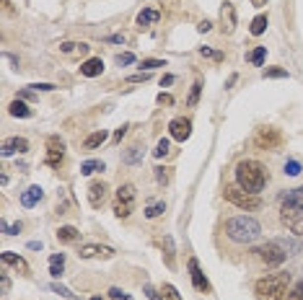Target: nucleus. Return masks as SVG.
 I'll return each mask as SVG.
<instances>
[{
    "label": "nucleus",
    "mask_w": 303,
    "mask_h": 300,
    "mask_svg": "<svg viewBox=\"0 0 303 300\" xmlns=\"http://www.w3.org/2000/svg\"><path fill=\"white\" fill-rule=\"evenodd\" d=\"M8 111L13 114V117H18V119H29V117H31V109L26 106L24 101H18V99H16V101L8 106Z\"/></svg>",
    "instance_id": "obj_23"
},
{
    "label": "nucleus",
    "mask_w": 303,
    "mask_h": 300,
    "mask_svg": "<svg viewBox=\"0 0 303 300\" xmlns=\"http://www.w3.org/2000/svg\"><path fill=\"white\" fill-rule=\"evenodd\" d=\"M226 200H228L231 204H236L239 210H259V207H262L259 194L246 192V189H241V187H226Z\"/></svg>",
    "instance_id": "obj_6"
},
{
    "label": "nucleus",
    "mask_w": 303,
    "mask_h": 300,
    "mask_svg": "<svg viewBox=\"0 0 303 300\" xmlns=\"http://www.w3.org/2000/svg\"><path fill=\"white\" fill-rule=\"evenodd\" d=\"M158 103H166V106H171V103H174V96H171V94H158Z\"/></svg>",
    "instance_id": "obj_44"
},
{
    "label": "nucleus",
    "mask_w": 303,
    "mask_h": 300,
    "mask_svg": "<svg viewBox=\"0 0 303 300\" xmlns=\"http://www.w3.org/2000/svg\"><path fill=\"white\" fill-rule=\"evenodd\" d=\"M252 5H256V8H264V5H267V0H252Z\"/></svg>",
    "instance_id": "obj_53"
},
{
    "label": "nucleus",
    "mask_w": 303,
    "mask_h": 300,
    "mask_svg": "<svg viewBox=\"0 0 303 300\" xmlns=\"http://www.w3.org/2000/svg\"><path fill=\"white\" fill-rule=\"evenodd\" d=\"M200 54H202V57H210V60H218V62L223 60V54L215 52V50H210V47H200Z\"/></svg>",
    "instance_id": "obj_37"
},
{
    "label": "nucleus",
    "mask_w": 303,
    "mask_h": 300,
    "mask_svg": "<svg viewBox=\"0 0 303 300\" xmlns=\"http://www.w3.org/2000/svg\"><path fill=\"white\" fill-rule=\"evenodd\" d=\"M135 62V54L125 52V54H117V65H132Z\"/></svg>",
    "instance_id": "obj_38"
},
{
    "label": "nucleus",
    "mask_w": 303,
    "mask_h": 300,
    "mask_svg": "<svg viewBox=\"0 0 303 300\" xmlns=\"http://www.w3.org/2000/svg\"><path fill=\"white\" fill-rule=\"evenodd\" d=\"M119 300H132V298H130L127 293H122V298H119Z\"/></svg>",
    "instance_id": "obj_54"
},
{
    "label": "nucleus",
    "mask_w": 303,
    "mask_h": 300,
    "mask_svg": "<svg viewBox=\"0 0 303 300\" xmlns=\"http://www.w3.org/2000/svg\"><path fill=\"white\" fill-rule=\"evenodd\" d=\"M290 287V274L288 272H277V274H267L256 282V298L259 300H283L288 295Z\"/></svg>",
    "instance_id": "obj_3"
},
{
    "label": "nucleus",
    "mask_w": 303,
    "mask_h": 300,
    "mask_svg": "<svg viewBox=\"0 0 303 300\" xmlns=\"http://www.w3.org/2000/svg\"><path fill=\"white\" fill-rule=\"evenodd\" d=\"M155 179H158V184H168V168H155Z\"/></svg>",
    "instance_id": "obj_39"
},
{
    "label": "nucleus",
    "mask_w": 303,
    "mask_h": 300,
    "mask_svg": "<svg viewBox=\"0 0 303 300\" xmlns=\"http://www.w3.org/2000/svg\"><path fill=\"white\" fill-rule=\"evenodd\" d=\"M91 300H104V298H99V295H94V298H91Z\"/></svg>",
    "instance_id": "obj_55"
},
{
    "label": "nucleus",
    "mask_w": 303,
    "mask_h": 300,
    "mask_svg": "<svg viewBox=\"0 0 303 300\" xmlns=\"http://www.w3.org/2000/svg\"><path fill=\"white\" fill-rule=\"evenodd\" d=\"M264 57H267V47H256L249 57H246V60L254 62V65H262V62H264Z\"/></svg>",
    "instance_id": "obj_30"
},
{
    "label": "nucleus",
    "mask_w": 303,
    "mask_h": 300,
    "mask_svg": "<svg viewBox=\"0 0 303 300\" xmlns=\"http://www.w3.org/2000/svg\"><path fill=\"white\" fill-rule=\"evenodd\" d=\"M288 300H303V280L293 285V290L288 293Z\"/></svg>",
    "instance_id": "obj_33"
},
{
    "label": "nucleus",
    "mask_w": 303,
    "mask_h": 300,
    "mask_svg": "<svg viewBox=\"0 0 303 300\" xmlns=\"http://www.w3.org/2000/svg\"><path fill=\"white\" fill-rule=\"evenodd\" d=\"M280 220H283V225L293 236H303V204L283 200V207H280Z\"/></svg>",
    "instance_id": "obj_5"
},
{
    "label": "nucleus",
    "mask_w": 303,
    "mask_h": 300,
    "mask_svg": "<svg viewBox=\"0 0 303 300\" xmlns=\"http://www.w3.org/2000/svg\"><path fill=\"white\" fill-rule=\"evenodd\" d=\"M106 166H104V160H86V163L81 166V174L83 176H91V174H96V171H104Z\"/></svg>",
    "instance_id": "obj_27"
},
{
    "label": "nucleus",
    "mask_w": 303,
    "mask_h": 300,
    "mask_svg": "<svg viewBox=\"0 0 303 300\" xmlns=\"http://www.w3.org/2000/svg\"><path fill=\"white\" fill-rule=\"evenodd\" d=\"M42 197H44L42 187H37V184H34V187H29L24 194H21V204H24V207H34V204H37Z\"/></svg>",
    "instance_id": "obj_17"
},
{
    "label": "nucleus",
    "mask_w": 303,
    "mask_h": 300,
    "mask_svg": "<svg viewBox=\"0 0 303 300\" xmlns=\"http://www.w3.org/2000/svg\"><path fill=\"white\" fill-rule=\"evenodd\" d=\"M168 130H171V137H174V140L184 143L187 137L192 135V122L184 119V117H176V119H171V124H168Z\"/></svg>",
    "instance_id": "obj_13"
},
{
    "label": "nucleus",
    "mask_w": 303,
    "mask_h": 300,
    "mask_svg": "<svg viewBox=\"0 0 303 300\" xmlns=\"http://www.w3.org/2000/svg\"><path fill=\"white\" fill-rule=\"evenodd\" d=\"M163 261L168 269H176V251H174V238L166 236L163 238Z\"/></svg>",
    "instance_id": "obj_18"
},
{
    "label": "nucleus",
    "mask_w": 303,
    "mask_h": 300,
    "mask_svg": "<svg viewBox=\"0 0 303 300\" xmlns=\"http://www.w3.org/2000/svg\"><path fill=\"white\" fill-rule=\"evenodd\" d=\"M29 88H34V91H54L52 83H34V86H29Z\"/></svg>",
    "instance_id": "obj_45"
},
{
    "label": "nucleus",
    "mask_w": 303,
    "mask_h": 300,
    "mask_svg": "<svg viewBox=\"0 0 303 300\" xmlns=\"http://www.w3.org/2000/svg\"><path fill=\"white\" fill-rule=\"evenodd\" d=\"M161 212H166V204H163V202H158V204H151L148 210H145V217H148V220H153V217H158Z\"/></svg>",
    "instance_id": "obj_31"
},
{
    "label": "nucleus",
    "mask_w": 303,
    "mask_h": 300,
    "mask_svg": "<svg viewBox=\"0 0 303 300\" xmlns=\"http://www.w3.org/2000/svg\"><path fill=\"white\" fill-rule=\"evenodd\" d=\"M21 228H24L21 223H16V225H8V223H3V230H5L8 236H16V233H21Z\"/></svg>",
    "instance_id": "obj_41"
},
{
    "label": "nucleus",
    "mask_w": 303,
    "mask_h": 300,
    "mask_svg": "<svg viewBox=\"0 0 303 300\" xmlns=\"http://www.w3.org/2000/svg\"><path fill=\"white\" fill-rule=\"evenodd\" d=\"M101 73H104V62H101L99 57H91V60H86L81 65V75H86V78H96Z\"/></svg>",
    "instance_id": "obj_16"
},
{
    "label": "nucleus",
    "mask_w": 303,
    "mask_h": 300,
    "mask_svg": "<svg viewBox=\"0 0 303 300\" xmlns=\"http://www.w3.org/2000/svg\"><path fill=\"white\" fill-rule=\"evenodd\" d=\"M125 132H127V124H122V127H119V130L114 132V143H119V140H122V137H125Z\"/></svg>",
    "instance_id": "obj_48"
},
{
    "label": "nucleus",
    "mask_w": 303,
    "mask_h": 300,
    "mask_svg": "<svg viewBox=\"0 0 303 300\" xmlns=\"http://www.w3.org/2000/svg\"><path fill=\"white\" fill-rule=\"evenodd\" d=\"M26 150H29V140H26V137H5L3 145H0L3 158H10L16 153H26Z\"/></svg>",
    "instance_id": "obj_11"
},
{
    "label": "nucleus",
    "mask_w": 303,
    "mask_h": 300,
    "mask_svg": "<svg viewBox=\"0 0 303 300\" xmlns=\"http://www.w3.org/2000/svg\"><path fill=\"white\" fill-rule=\"evenodd\" d=\"M109 298L119 300V298H122V290H119V287H111V290H109Z\"/></svg>",
    "instance_id": "obj_50"
},
{
    "label": "nucleus",
    "mask_w": 303,
    "mask_h": 300,
    "mask_svg": "<svg viewBox=\"0 0 303 300\" xmlns=\"http://www.w3.org/2000/svg\"><path fill=\"white\" fill-rule=\"evenodd\" d=\"M174 83V75H166L163 80H161V86H171Z\"/></svg>",
    "instance_id": "obj_51"
},
{
    "label": "nucleus",
    "mask_w": 303,
    "mask_h": 300,
    "mask_svg": "<svg viewBox=\"0 0 303 300\" xmlns=\"http://www.w3.org/2000/svg\"><path fill=\"white\" fill-rule=\"evenodd\" d=\"M197 29H200L202 34H205V31H210V29H212V24H210V21H200V26H197Z\"/></svg>",
    "instance_id": "obj_49"
},
{
    "label": "nucleus",
    "mask_w": 303,
    "mask_h": 300,
    "mask_svg": "<svg viewBox=\"0 0 303 300\" xmlns=\"http://www.w3.org/2000/svg\"><path fill=\"white\" fill-rule=\"evenodd\" d=\"M264 78H288V70H283V67H267Z\"/></svg>",
    "instance_id": "obj_34"
},
{
    "label": "nucleus",
    "mask_w": 303,
    "mask_h": 300,
    "mask_svg": "<svg viewBox=\"0 0 303 300\" xmlns=\"http://www.w3.org/2000/svg\"><path fill=\"white\" fill-rule=\"evenodd\" d=\"M161 18V13L158 10H153V8H145V10H140L138 13V26H151V24H155V21Z\"/></svg>",
    "instance_id": "obj_22"
},
{
    "label": "nucleus",
    "mask_w": 303,
    "mask_h": 300,
    "mask_svg": "<svg viewBox=\"0 0 303 300\" xmlns=\"http://www.w3.org/2000/svg\"><path fill=\"white\" fill-rule=\"evenodd\" d=\"M78 238H81V230L73 228V225H62L57 230V241H60V244H75Z\"/></svg>",
    "instance_id": "obj_19"
},
{
    "label": "nucleus",
    "mask_w": 303,
    "mask_h": 300,
    "mask_svg": "<svg viewBox=\"0 0 303 300\" xmlns=\"http://www.w3.org/2000/svg\"><path fill=\"white\" fill-rule=\"evenodd\" d=\"M65 272V253H52L50 256V274L57 280V277H62Z\"/></svg>",
    "instance_id": "obj_20"
},
{
    "label": "nucleus",
    "mask_w": 303,
    "mask_h": 300,
    "mask_svg": "<svg viewBox=\"0 0 303 300\" xmlns=\"http://www.w3.org/2000/svg\"><path fill=\"white\" fill-rule=\"evenodd\" d=\"M0 287H3V295H8V290H10V280H8L5 274L0 277Z\"/></svg>",
    "instance_id": "obj_46"
},
{
    "label": "nucleus",
    "mask_w": 303,
    "mask_h": 300,
    "mask_svg": "<svg viewBox=\"0 0 303 300\" xmlns=\"http://www.w3.org/2000/svg\"><path fill=\"white\" fill-rule=\"evenodd\" d=\"M106 194H109V184L106 181H91V187H88V204L91 207H101L106 202Z\"/></svg>",
    "instance_id": "obj_10"
},
{
    "label": "nucleus",
    "mask_w": 303,
    "mask_h": 300,
    "mask_svg": "<svg viewBox=\"0 0 303 300\" xmlns=\"http://www.w3.org/2000/svg\"><path fill=\"white\" fill-rule=\"evenodd\" d=\"M249 31L254 34V37H259V34H264V31H267V16H256V18L252 21Z\"/></svg>",
    "instance_id": "obj_28"
},
{
    "label": "nucleus",
    "mask_w": 303,
    "mask_h": 300,
    "mask_svg": "<svg viewBox=\"0 0 303 300\" xmlns=\"http://www.w3.org/2000/svg\"><path fill=\"white\" fill-rule=\"evenodd\" d=\"M200 91H202V86H200V83H195V86H192V91H189L187 106H197V101H200Z\"/></svg>",
    "instance_id": "obj_32"
},
{
    "label": "nucleus",
    "mask_w": 303,
    "mask_h": 300,
    "mask_svg": "<svg viewBox=\"0 0 303 300\" xmlns=\"http://www.w3.org/2000/svg\"><path fill=\"white\" fill-rule=\"evenodd\" d=\"M143 67L153 70V67H166V62H163V60H143Z\"/></svg>",
    "instance_id": "obj_42"
},
{
    "label": "nucleus",
    "mask_w": 303,
    "mask_h": 300,
    "mask_svg": "<svg viewBox=\"0 0 303 300\" xmlns=\"http://www.w3.org/2000/svg\"><path fill=\"white\" fill-rule=\"evenodd\" d=\"M148 78H151V73H135L127 78V83H143V80H148Z\"/></svg>",
    "instance_id": "obj_40"
},
{
    "label": "nucleus",
    "mask_w": 303,
    "mask_h": 300,
    "mask_svg": "<svg viewBox=\"0 0 303 300\" xmlns=\"http://www.w3.org/2000/svg\"><path fill=\"white\" fill-rule=\"evenodd\" d=\"M189 280H192L195 290H200V293H210V282H207V277L202 274L197 259H189Z\"/></svg>",
    "instance_id": "obj_12"
},
{
    "label": "nucleus",
    "mask_w": 303,
    "mask_h": 300,
    "mask_svg": "<svg viewBox=\"0 0 303 300\" xmlns=\"http://www.w3.org/2000/svg\"><path fill=\"white\" fill-rule=\"evenodd\" d=\"M161 300H182V295H179V290H176V287L174 285H163L161 287Z\"/></svg>",
    "instance_id": "obj_29"
},
{
    "label": "nucleus",
    "mask_w": 303,
    "mask_h": 300,
    "mask_svg": "<svg viewBox=\"0 0 303 300\" xmlns=\"http://www.w3.org/2000/svg\"><path fill=\"white\" fill-rule=\"evenodd\" d=\"M254 143L259 148H264V150H272V148L280 145V132L275 130V127H262V130H256Z\"/></svg>",
    "instance_id": "obj_9"
},
{
    "label": "nucleus",
    "mask_w": 303,
    "mask_h": 300,
    "mask_svg": "<svg viewBox=\"0 0 303 300\" xmlns=\"http://www.w3.org/2000/svg\"><path fill=\"white\" fill-rule=\"evenodd\" d=\"M226 236L236 244H252L262 236V225L254 220V217H246V215H239V217H231L226 220Z\"/></svg>",
    "instance_id": "obj_2"
},
{
    "label": "nucleus",
    "mask_w": 303,
    "mask_h": 300,
    "mask_svg": "<svg viewBox=\"0 0 303 300\" xmlns=\"http://www.w3.org/2000/svg\"><path fill=\"white\" fill-rule=\"evenodd\" d=\"M60 52H65V54H73V52H81V54H86L88 52V44H75V42H62L60 44Z\"/></svg>",
    "instance_id": "obj_26"
},
{
    "label": "nucleus",
    "mask_w": 303,
    "mask_h": 300,
    "mask_svg": "<svg viewBox=\"0 0 303 300\" xmlns=\"http://www.w3.org/2000/svg\"><path fill=\"white\" fill-rule=\"evenodd\" d=\"M220 29H223V34H233V29H236V8L231 3H223V8H220Z\"/></svg>",
    "instance_id": "obj_15"
},
{
    "label": "nucleus",
    "mask_w": 303,
    "mask_h": 300,
    "mask_svg": "<svg viewBox=\"0 0 303 300\" xmlns=\"http://www.w3.org/2000/svg\"><path fill=\"white\" fill-rule=\"evenodd\" d=\"M106 137H109V135H106L104 130H99V132H91V135L86 137V143H83V145H86L88 150H94V148H99L101 143H106Z\"/></svg>",
    "instance_id": "obj_24"
},
{
    "label": "nucleus",
    "mask_w": 303,
    "mask_h": 300,
    "mask_svg": "<svg viewBox=\"0 0 303 300\" xmlns=\"http://www.w3.org/2000/svg\"><path fill=\"white\" fill-rule=\"evenodd\" d=\"M52 290H54V293H60V295H65V298H70V300H75V295H73L70 290H67V287H60V285H52Z\"/></svg>",
    "instance_id": "obj_43"
},
{
    "label": "nucleus",
    "mask_w": 303,
    "mask_h": 300,
    "mask_svg": "<svg viewBox=\"0 0 303 300\" xmlns=\"http://www.w3.org/2000/svg\"><path fill=\"white\" fill-rule=\"evenodd\" d=\"M285 174L288 176H298L301 174V163H298V160H288V163H285Z\"/></svg>",
    "instance_id": "obj_36"
},
{
    "label": "nucleus",
    "mask_w": 303,
    "mask_h": 300,
    "mask_svg": "<svg viewBox=\"0 0 303 300\" xmlns=\"http://www.w3.org/2000/svg\"><path fill=\"white\" fill-rule=\"evenodd\" d=\"M122 160H125V163H130V166L140 163V160H143V148H140V145H132V148L127 150V153L122 155Z\"/></svg>",
    "instance_id": "obj_25"
},
{
    "label": "nucleus",
    "mask_w": 303,
    "mask_h": 300,
    "mask_svg": "<svg viewBox=\"0 0 303 300\" xmlns=\"http://www.w3.org/2000/svg\"><path fill=\"white\" fill-rule=\"evenodd\" d=\"M145 295H148L151 300H161V295H158V293H155V290H153V287H151V285H145Z\"/></svg>",
    "instance_id": "obj_47"
},
{
    "label": "nucleus",
    "mask_w": 303,
    "mask_h": 300,
    "mask_svg": "<svg viewBox=\"0 0 303 300\" xmlns=\"http://www.w3.org/2000/svg\"><path fill=\"white\" fill-rule=\"evenodd\" d=\"M153 153H155V158H163V155H168V140H166V137H163V140H158V145H155Z\"/></svg>",
    "instance_id": "obj_35"
},
{
    "label": "nucleus",
    "mask_w": 303,
    "mask_h": 300,
    "mask_svg": "<svg viewBox=\"0 0 303 300\" xmlns=\"http://www.w3.org/2000/svg\"><path fill=\"white\" fill-rule=\"evenodd\" d=\"M62 158H65V143L60 137H47V158H44V163L57 168L62 163Z\"/></svg>",
    "instance_id": "obj_8"
},
{
    "label": "nucleus",
    "mask_w": 303,
    "mask_h": 300,
    "mask_svg": "<svg viewBox=\"0 0 303 300\" xmlns=\"http://www.w3.org/2000/svg\"><path fill=\"white\" fill-rule=\"evenodd\" d=\"M3 264H10V267H16L18 272H24V274H29V264L21 259V256H16L13 251H5L3 253Z\"/></svg>",
    "instance_id": "obj_21"
},
{
    "label": "nucleus",
    "mask_w": 303,
    "mask_h": 300,
    "mask_svg": "<svg viewBox=\"0 0 303 300\" xmlns=\"http://www.w3.org/2000/svg\"><path fill=\"white\" fill-rule=\"evenodd\" d=\"M254 256L259 259L262 264H267V267H280V264H283L290 253H288V249L283 246V241H267V244H262V246H256L254 251Z\"/></svg>",
    "instance_id": "obj_4"
},
{
    "label": "nucleus",
    "mask_w": 303,
    "mask_h": 300,
    "mask_svg": "<svg viewBox=\"0 0 303 300\" xmlns=\"http://www.w3.org/2000/svg\"><path fill=\"white\" fill-rule=\"evenodd\" d=\"M81 259H94V256H104V259H111L114 256V249L111 246H96V244H86L81 246V253H78Z\"/></svg>",
    "instance_id": "obj_14"
},
{
    "label": "nucleus",
    "mask_w": 303,
    "mask_h": 300,
    "mask_svg": "<svg viewBox=\"0 0 303 300\" xmlns=\"http://www.w3.org/2000/svg\"><path fill=\"white\" fill-rule=\"evenodd\" d=\"M29 249H31V251H39V249H42V244H39V241H31Z\"/></svg>",
    "instance_id": "obj_52"
},
{
    "label": "nucleus",
    "mask_w": 303,
    "mask_h": 300,
    "mask_svg": "<svg viewBox=\"0 0 303 300\" xmlns=\"http://www.w3.org/2000/svg\"><path fill=\"white\" fill-rule=\"evenodd\" d=\"M132 210H135V187L132 184H122L114 197V215L119 220H125V217H130Z\"/></svg>",
    "instance_id": "obj_7"
},
{
    "label": "nucleus",
    "mask_w": 303,
    "mask_h": 300,
    "mask_svg": "<svg viewBox=\"0 0 303 300\" xmlns=\"http://www.w3.org/2000/svg\"><path fill=\"white\" fill-rule=\"evenodd\" d=\"M236 184L246 192H262L267 184V171L259 160H241L236 166Z\"/></svg>",
    "instance_id": "obj_1"
}]
</instances>
